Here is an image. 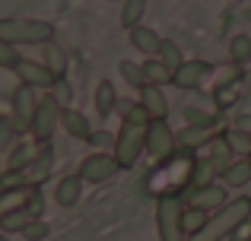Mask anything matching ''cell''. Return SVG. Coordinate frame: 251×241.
I'll return each instance as SVG.
<instances>
[{
  "label": "cell",
  "instance_id": "cell-19",
  "mask_svg": "<svg viewBox=\"0 0 251 241\" xmlns=\"http://www.w3.org/2000/svg\"><path fill=\"white\" fill-rule=\"evenodd\" d=\"M216 136V130H210V127H194V124H188V127L181 130V133H175V140H178V149H188V153H197L201 146H207L210 140Z\"/></svg>",
  "mask_w": 251,
  "mask_h": 241
},
{
  "label": "cell",
  "instance_id": "cell-31",
  "mask_svg": "<svg viewBox=\"0 0 251 241\" xmlns=\"http://www.w3.org/2000/svg\"><path fill=\"white\" fill-rule=\"evenodd\" d=\"M19 133H23V130L16 127V121H13V118H0V153L13 149V143H16Z\"/></svg>",
  "mask_w": 251,
  "mask_h": 241
},
{
  "label": "cell",
  "instance_id": "cell-33",
  "mask_svg": "<svg viewBox=\"0 0 251 241\" xmlns=\"http://www.w3.org/2000/svg\"><path fill=\"white\" fill-rule=\"evenodd\" d=\"M48 232L51 229H48V222H45V219H32V222L19 232V235H23L25 241H45V238H48Z\"/></svg>",
  "mask_w": 251,
  "mask_h": 241
},
{
  "label": "cell",
  "instance_id": "cell-20",
  "mask_svg": "<svg viewBox=\"0 0 251 241\" xmlns=\"http://www.w3.org/2000/svg\"><path fill=\"white\" fill-rule=\"evenodd\" d=\"M248 181H251V165H248V159L229 162V165L220 172V184H226L229 191H239V187H248Z\"/></svg>",
  "mask_w": 251,
  "mask_h": 241
},
{
  "label": "cell",
  "instance_id": "cell-27",
  "mask_svg": "<svg viewBox=\"0 0 251 241\" xmlns=\"http://www.w3.org/2000/svg\"><path fill=\"white\" fill-rule=\"evenodd\" d=\"M229 61H232V67H242V70L248 67L251 64V35H235L229 42Z\"/></svg>",
  "mask_w": 251,
  "mask_h": 241
},
{
  "label": "cell",
  "instance_id": "cell-30",
  "mask_svg": "<svg viewBox=\"0 0 251 241\" xmlns=\"http://www.w3.org/2000/svg\"><path fill=\"white\" fill-rule=\"evenodd\" d=\"M159 61L166 64L172 73H175V70L184 64V54H181V48H178V44L172 42V38H166V42H162V48H159Z\"/></svg>",
  "mask_w": 251,
  "mask_h": 241
},
{
  "label": "cell",
  "instance_id": "cell-37",
  "mask_svg": "<svg viewBox=\"0 0 251 241\" xmlns=\"http://www.w3.org/2000/svg\"><path fill=\"white\" fill-rule=\"evenodd\" d=\"M235 127L245 130V133H251V114H239V118H235Z\"/></svg>",
  "mask_w": 251,
  "mask_h": 241
},
{
  "label": "cell",
  "instance_id": "cell-8",
  "mask_svg": "<svg viewBox=\"0 0 251 241\" xmlns=\"http://www.w3.org/2000/svg\"><path fill=\"white\" fill-rule=\"evenodd\" d=\"M13 73H16V80L23 83V86H32L35 92H51L54 83H57V76L51 73L42 61H29V57H19V61L13 64Z\"/></svg>",
  "mask_w": 251,
  "mask_h": 241
},
{
  "label": "cell",
  "instance_id": "cell-21",
  "mask_svg": "<svg viewBox=\"0 0 251 241\" xmlns=\"http://www.w3.org/2000/svg\"><path fill=\"white\" fill-rule=\"evenodd\" d=\"M61 127L67 130V136H74V140H89V133H92L89 118H86L83 111H76V108H64Z\"/></svg>",
  "mask_w": 251,
  "mask_h": 241
},
{
  "label": "cell",
  "instance_id": "cell-22",
  "mask_svg": "<svg viewBox=\"0 0 251 241\" xmlns=\"http://www.w3.org/2000/svg\"><path fill=\"white\" fill-rule=\"evenodd\" d=\"M32 219H35V216H32V210H25L23 203L6 206V210L0 213V232H23Z\"/></svg>",
  "mask_w": 251,
  "mask_h": 241
},
{
  "label": "cell",
  "instance_id": "cell-14",
  "mask_svg": "<svg viewBox=\"0 0 251 241\" xmlns=\"http://www.w3.org/2000/svg\"><path fill=\"white\" fill-rule=\"evenodd\" d=\"M127 38H130V44H134L143 57H159V48H162V42H166V38H162L156 29H150V25H137V29H130Z\"/></svg>",
  "mask_w": 251,
  "mask_h": 241
},
{
  "label": "cell",
  "instance_id": "cell-3",
  "mask_svg": "<svg viewBox=\"0 0 251 241\" xmlns=\"http://www.w3.org/2000/svg\"><path fill=\"white\" fill-rule=\"evenodd\" d=\"M51 172H54V146L42 143L35 159L25 168H19V172H3L0 184H3V191H10V187H42L51 178Z\"/></svg>",
  "mask_w": 251,
  "mask_h": 241
},
{
  "label": "cell",
  "instance_id": "cell-38",
  "mask_svg": "<svg viewBox=\"0 0 251 241\" xmlns=\"http://www.w3.org/2000/svg\"><path fill=\"white\" fill-rule=\"evenodd\" d=\"M232 238H235V241H251V229H248V222H245V225H242V229H239V232H235V235H232Z\"/></svg>",
  "mask_w": 251,
  "mask_h": 241
},
{
  "label": "cell",
  "instance_id": "cell-11",
  "mask_svg": "<svg viewBox=\"0 0 251 241\" xmlns=\"http://www.w3.org/2000/svg\"><path fill=\"white\" fill-rule=\"evenodd\" d=\"M229 187L220 184V181H213V184H203V187H191L188 191V206H194V210H223V206L229 203Z\"/></svg>",
  "mask_w": 251,
  "mask_h": 241
},
{
  "label": "cell",
  "instance_id": "cell-18",
  "mask_svg": "<svg viewBox=\"0 0 251 241\" xmlns=\"http://www.w3.org/2000/svg\"><path fill=\"white\" fill-rule=\"evenodd\" d=\"M42 64L57 76V80H64V76H67V67H70V57L57 42H48V44H42Z\"/></svg>",
  "mask_w": 251,
  "mask_h": 241
},
{
  "label": "cell",
  "instance_id": "cell-5",
  "mask_svg": "<svg viewBox=\"0 0 251 241\" xmlns=\"http://www.w3.org/2000/svg\"><path fill=\"white\" fill-rule=\"evenodd\" d=\"M184 197L181 194H166L156 197V229H159V241H188L181 229V216H184Z\"/></svg>",
  "mask_w": 251,
  "mask_h": 241
},
{
  "label": "cell",
  "instance_id": "cell-10",
  "mask_svg": "<svg viewBox=\"0 0 251 241\" xmlns=\"http://www.w3.org/2000/svg\"><path fill=\"white\" fill-rule=\"evenodd\" d=\"M147 153L153 155V159H169V155L178 153V140H175V130L169 127V121H150Z\"/></svg>",
  "mask_w": 251,
  "mask_h": 241
},
{
  "label": "cell",
  "instance_id": "cell-12",
  "mask_svg": "<svg viewBox=\"0 0 251 241\" xmlns=\"http://www.w3.org/2000/svg\"><path fill=\"white\" fill-rule=\"evenodd\" d=\"M242 89H245V73H242V67H232V70H229V76H223V80L216 83L213 105L220 108V111H229V108L242 99Z\"/></svg>",
  "mask_w": 251,
  "mask_h": 241
},
{
  "label": "cell",
  "instance_id": "cell-2",
  "mask_svg": "<svg viewBox=\"0 0 251 241\" xmlns=\"http://www.w3.org/2000/svg\"><path fill=\"white\" fill-rule=\"evenodd\" d=\"M245 222H251V197L248 194H239V197H232L223 210H216V216H210V222L203 225L197 235H191L188 241H223V238H232Z\"/></svg>",
  "mask_w": 251,
  "mask_h": 241
},
{
  "label": "cell",
  "instance_id": "cell-24",
  "mask_svg": "<svg viewBox=\"0 0 251 241\" xmlns=\"http://www.w3.org/2000/svg\"><path fill=\"white\" fill-rule=\"evenodd\" d=\"M220 136H223V143L229 146L232 155H242V159L251 155V133H245V130H239V127H226V130H220Z\"/></svg>",
  "mask_w": 251,
  "mask_h": 241
},
{
  "label": "cell",
  "instance_id": "cell-32",
  "mask_svg": "<svg viewBox=\"0 0 251 241\" xmlns=\"http://www.w3.org/2000/svg\"><path fill=\"white\" fill-rule=\"evenodd\" d=\"M184 121L188 124H194V127H210V130H216V114H207V111H197V108H184Z\"/></svg>",
  "mask_w": 251,
  "mask_h": 241
},
{
  "label": "cell",
  "instance_id": "cell-7",
  "mask_svg": "<svg viewBox=\"0 0 251 241\" xmlns=\"http://www.w3.org/2000/svg\"><path fill=\"white\" fill-rule=\"evenodd\" d=\"M118 172H121V165H118V159L111 153H92V155H86L80 162V168H76L83 184H105V181H111Z\"/></svg>",
  "mask_w": 251,
  "mask_h": 241
},
{
  "label": "cell",
  "instance_id": "cell-1",
  "mask_svg": "<svg viewBox=\"0 0 251 241\" xmlns=\"http://www.w3.org/2000/svg\"><path fill=\"white\" fill-rule=\"evenodd\" d=\"M150 114L140 102H130L124 108V121H121V130L115 133V149L111 155L118 159L121 172H130V168L140 162V155L147 153V127H150Z\"/></svg>",
  "mask_w": 251,
  "mask_h": 241
},
{
  "label": "cell",
  "instance_id": "cell-25",
  "mask_svg": "<svg viewBox=\"0 0 251 241\" xmlns=\"http://www.w3.org/2000/svg\"><path fill=\"white\" fill-rule=\"evenodd\" d=\"M147 3L150 0H124L121 3V29H137L143 25V16H147Z\"/></svg>",
  "mask_w": 251,
  "mask_h": 241
},
{
  "label": "cell",
  "instance_id": "cell-4",
  "mask_svg": "<svg viewBox=\"0 0 251 241\" xmlns=\"http://www.w3.org/2000/svg\"><path fill=\"white\" fill-rule=\"evenodd\" d=\"M0 42L6 44H48L54 42V25L45 19H0Z\"/></svg>",
  "mask_w": 251,
  "mask_h": 241
},
{
  "label": "cell",
  "instance_id": "cell-6",
  "mask_svg": "<svg viewBox=\"0 0 251 241\" xmlns=\"http://www.w3.org/2000/svg\"><path fill=\"white\" fill-rule=\"evenodd\" d=\"M61 114H64V105L51 92H45L42 99H38L35 118H32V127H29L32 140L35 143H51V136H54L57 127H61Z\"/></svg>",
  "mask_w": 251,
  "mask_h": 241
},
{
  "label": "cell",
  "instance_id": "cell-15",
  "mask_svg": "<svg viewBox=\"0 0 251 241\" xmlns=\"http://www.w3.org/2000/svg\"><path fill=\"white\" fill-rule=\"evenodd\" d=\"M137 102L147 108V114L153 121H169V99H166V92H162L159 86H143Z\"/></svg>",
  "mask_w": 251,
  "mask_h": 241
},
{
  "label": "cell",
  "instance_id": "cell-28",
  "mask_svg": "<svg viewBox=\"0 0 251 241\" xmlns=\"http://www.w3.org/2000/svg\"><path fill=\"white\" fill-rule=\"evenodd\" d=\"M118 73H121V76H124V83H127V86H134L137 92H140L143 86H150V83H147V73H143V64L121 61V64H118Z\"/></svg>",
  "mask_w": 251,
  "mask_h": 241
},
{
  "label": "cell",
  "instance_id": "cell-40",
  "mask_svg": "<svg viewBox=\"0 0 251 241\" xmlns=\"http://www.w3.org/2000/svg\"><path fill=\"white\" fill-rule=\"evenodd\" d=\"M0 241H10V238H6V235H3V232H0Z\"/></svg>",
  "mask_w": 251,
  "mask_h": 241
},
{
  "label": "cell",
  "instance_id": "cell-26",
  "mask_svg": "<svg viewBox=\"0 0 251 241\" xmlns=\"http://www.w3.org/2000/svg\"><path fill=\"white\" fill-rule=\"evenodd\" d=\"M143 73H147L150 86H159L162 89V86H169V83H172V70L159 61V57H147V61H143Z\"/></svg>",
  "mask_w": 251,
  "mask_h": 241
},
{
  "label": "cell",
  "instance_id": "cell-16",
  "mask_svg": "<svg viewBox=\"0 0 251 241\" xmlns=\"http://www.w3.org/2000/svg\"><path fill=\"white\" fill-rule=\"evenodd\" d=\"M96 114L102 121H108L111 114H115V108H118V89H115V83L111 80H99L96 83Z\"/></svg>",
  "mask_w": 251,
  "mask_h": 241
},
{
  "label": "cell",
  "instance_id": "cell-13",
  "mask_svg": "<svg viewBox=\"0 0 251 241\" xmlns=\"http://www.w3.org/2000/svg\"><path fill=\"white\" fill-rule=\"evenodd\" d=\"M213 73V67H210L207 61H184L181 67L172 73V86L175 89H184V92H194V89L203 86V80Z\"/></svg>",
  "mask_w": 251,
  "mask_h": 241
},
{
  "label": "cell",
  "instance_id": "cell-36",
  "mask_svg": "<svg viewBox=\"0 0 251 241\" xmlns=\"http://www.w3.org/2000/svg\"><path fill=\"white\" fill-rule=\"evenodd\" d=\"M16 61H19L16 48H13V44H6V42H0V67L13 70V64H16Z\"/></svg>",
  "mask_w": 251,
  "mask_h": 241
},
{
  "label": "cell",
  "instance_id": "cell-17",
  "mask_svg": "<svg viewBox=\"0 0 251 241\" xmlns=\"http://www.w3.org/2000/svg\"><path fill=\"white\" fill-rule=\"evenodd\" d=\"M83 197V178L80 175H64L54 187V200L57 206H76Z\"/></svg>",
  "mask_w": 251,
  "mask_h": 241
},
{
  "label": "cell",
  "instance_id": "cell-29",
  "mask_svg": "<svg viewBox=\"0 0 251 241\" xmlns=\"http://www.w3.org/2000/svg\"><path fill=\"white\" fill-rule=\"evenodd\" d=\"M210 222V213L203 210H194V206H184V216H181V229H184V238L197 235V232L203 229V225Z\"/></svg>",
  "mask_w": 251,
  "mask_h": 241
},
{
  "label": "cell",
  "instance_id": "cell-9",
  "mask_svg": "<svg viewBox=\"0 0 251 241\" xmlns=\"http://www.w3.org/2000/svg\"><path fill=\"white\" fill-rule=\"evenodd\" d=\"M35 108H38V92L32 86H23L19 83L10 95V118L16 121L19 130H29L32 127V118H35Z\"/></svg>",
  "mask_w": 251,
  "mask_h": 241
},
{
  "label": "cell",
  "instance_id": "cell-41",
  "mask_svg": "<svg viewBox=\"0 0 251 241\" xmlns=\"http://www.w3.org/2000/svg\"><path fill=\"white\" fill-rule=\"evenodd\" d=\"M248 165H251V155H248Z\"/></svg>",
  "mask_w": 251,
  "mask_h": 241
},
{
  "label": "cell",
  "instance_id": "cell-39",
  "mask_svg": "<svg viewBox=\"0 0 251 241\" xmlns=\"http://www.w3.org/2000/svg\"><path fill=\"white\" fill-rule=\"evenodd\" d=\"M105 3H124V0H105Z\"/></svg>",
  "mask_w": 251,
  "mask_h": 241
},
{
  "label": "cell",
  "instance_id": "cell-23",
  "mask_svg": "<svg viewBox=\"0 0 251 241\" xmlns=\"http://www.w3.org/2000/svg\"><path fill=\"white\" fill-rule=\"evenodd\" d=\"M38 146L42 143H35V140H23V143H13V149H10V159H6V172H19V168H25L32 159L38 155Z\"/></svg>",
  "mask_w": 251,
  "mask_h": 241
},
{
  "label": "cell",
  "instance_id": "cell-35",
  "mask_svg": "<svg viewBox=\"0 0 251 241\" xmlns=\"http://www.w3.org/2000/svg\"><path fill=\"white\" fill-rule=\"evenodd\" d=\"M51 95H54L57 102H61L64 108H67V102H70V95H74V89H70V83H67V76L64 80H57L54 83V89H51Z\"/></svg>",
  "mask_w": 251,
  "mask_h": 241
},
{
  "label": "cell",
  "instance_id": "cell-34",
  "mask_svg": "<svg viewBox=\"0 0 251 241\" xmlns=\"http://www.w3.org/2000/svg\"><path fill=\"white\" fill-rule=\"evenodd\" d=\"M86 143H89L92 149H99V153H105V149L111 153V149H115V133H108V130H92Z\"/></svg>",
  "mask_w": 251,
  "mask_h": 241
}]
</instances>
